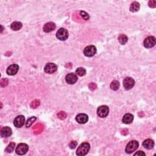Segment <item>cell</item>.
<instances>
[{"mask_svg":"<svg viewBox=\"0 0 156 156\" xmlns=\"http://www.w3.org/2000/svg\"><path fill=\"white\" fill-rule=\"evenodd\" d=\"M90 149V144L89 143H87V142H84V143H82L79 147H78L76 151V154L79 156L85 155L89 153Z\"/></svg>","mask_w":156,"mask_h":156,"instance_id":"obj_1","label":"cell"},{"mask_svg":"<svg viewBox=\"0 0 156 156\" xmlns=\"http://www.w3.org/2000/svg\"><path fill=\"white\" fill-rule=\"evenodd\" d=\"M139 143L136 140H132L127 143L125 151L127 154H131L139 148Z\"/></svg>","mask_w":156,"mask_h":156,"instance_id":"obj_2","label":"cell"},{"mask_svg":"<svg viewBox=\"0 0 156 156\" xmlns=\"http://www.w3.org/2000/svg\"><path fill=\"white\" fill-rule=\"evenodd\" d=\"M68 32L65 28H60L57 31L56 37L61 41L66 40L68 38Z\"/></svg>","mask_w":156,"mask_h":156,"instance_id":"obj_3","label":"cell"},{"mask_svg":"<svg viewBox=\"0 0 156 156\" xmlns=\"http://www.w3.org/2000/svg\"><path fill=\"white\" fill-rule=\"evenodd\" d=\"M109 113V109L107 105H101L97 109V114L100 118H105Z\"/></svg>","mask_w":156,"mask_h":156,"instance_id":"obj_4","label":"cell"},{"mask_svg":"<svg viewBox=\"0 0 156 156\" xmlns=\"http://www.w3.org/2000/svg\"><path fill=\"white\" fill-rule=\"evenodd\" d=\"M29 149V146L26 143H20L15 149V152L18 155H24L27 153Z\"/></svg>","mask_w":156,"mask_h":156,"instance_id":"obj_5","label":"cell"},{"mask_svg":"<svg viewBox=\"0 0 156 156\" xmlns=\"http://www.w3.org/2000/svg\"><path fill=\"white\" fill-rule=\"evenodd\" d=\"M155 43L156 40L154 37L149 36L145 39L143 42V45L146 48H151L154 47Z\"/></svg>","mask_w":156,"mask_h":156,"instance_id":"obj_6","label":"cell"},{"mask_svg":"<svg viewBox=\"0 0 156 156\" xmlns=\"http://www.w3.org/2000/svg\"><path fill=\"white\" fill-rule=\"evenodd\" d=\"M57 70V66L54 63H48L44 67V71L47 74H53Z\"/></svg>","mask_w":156,"mask_h":156,"instance_id":"obj_7","label":"cell"},{"mask_svg":"<svg viewBox=\"0 0 156 156\" xmlns=\"http://www.w3.org/2000/svg\"><path fill=\"white\" fill-rule=\"evenodd\" d=\"M135 85V81L131 77H127L123 80V86L125 89L129 90Z\"/></svg>","mask_w":156,"mask_h":156,"instance_id":"obj_8","label":"cell"},{"mask_svg":"<svg viewBox=\"0 0 156 156\" xmlns=\"http://www.w3.org/2000/svg\"><path fill=\"white\" fill-rule=\"evenodd\" d=\"M96 53V48L94 45H90L87 47L84 50V54L87 57H93Z\"/></svg>","mask_w":156,"mask_h":156,"instance_id":"obj_9","label":"cell"},{"mask_svg":"<svg viewBox=\"0 0 156 156\" xmlns=\"http://www.w3.org/2000/svg\"><path fill=\"white\" fill-rule=\"evenodd\" d=\"M25 118L23 115H18L13 121V125L17 128H20L25 125Z\"/></svg>","mask_w":156,"mask_h":156,"instance_id":"obj_10","label":"cell"},{"mask_svg":"<svg viewBox=\"0 0 156 156\" xmlns=\"http://www.w3.org/2000/svg\"><path fill=\"white\" fill-rule=\"evenodd\" d=\"M19 70V67L17 64H12L7 68V73L8 75L13 76L15 75Z\"/></svg>","mask_w":156,"mask_h":156,"instance_id":"obj_11","label":"cell"},{"mask_svg":"<svg viewBox=\"0 0 156 156\" xmlns=\"http://www.w3.org/2000/svg\"><path fill=\"white\" fill-rule=\"evenodd\" d=\"M65 81L68 84H74L77 81V76L74 73H69L65 76Z\"/></svg>","mask_w":156,"mask_h":156,"instance_id":"obj_12","label":"cell"},{"mask_svg":"<svg viewBox=\"0 0 156 156\" xmlns=\"http://www.w3.org/2000/svg\"><path fill=\"white\" fill-rule=\"evenodd\" d=\"M76 120L79 124H85L88 121L89 117L85 113H79L76 116Z\"/></svg>","mask_w":156,"mask_h":156,"instance_id":"obj_13","label":"cell"},{"mask_svg":"<svg viewBox=\"0 0 156 156\" xmlns=\"http://www.w3.org/2000/svg\"><path fill=\"white\" fill-rule=\"evenodd\" d=\"M56 24L54 23L53 22H48L43 27V30L45 32V33H50L53 31H54L55 29H56Z\"/></svg>","mask_w":156,"mask_h":156,"instance_id":"obj_14","label":"cell"},{"mask_svg":"<svg viewBox=\"0 0 156 156\" xmlns=\"http://www.w3.org/2000/svg\"><path fill=\"white\" fill-rule=\"evenodd\" d=\"M134 120V115L131 113H126L123 117V122L126 125L131 124Z\"/></svg>","mask_w":156,"mask_h":156,"instance_id":"obj_15","label":"cell"},{"mask_svg":"<svg viewBox=\"0 0 156 156\" xmlns=\"http://www.w3.org/2000/svg\"><path fill=\"white\" fill-rule=\"evenodd\" d=\"M12 129L9 127H4L1 130V135L3 137H8L12 135Z\"/></svg>","mask_w":156,"mask_h":156,"instance_id":"obj_16","label":"cell"},{"mask_svg":"<svg viewBox=\"0 0 156 156\" xmlns=\"http://www.w3.org/2000/svg\"><path fill=\"white\" fill-rule=\"evenodd\" d=\"M143 146L146 149H151L154 148V142L151 139H146L143 142Z\"/></svg>","mask_w":156,"mask_h":156,"instance_id":"obj_17","label":"cell"},{"mask_svg":"<svg viewBox=\"0 0 156 156\" xmlns=\"http://www.w3.org/2000/svg\"><path fill=\"white\" fill-rule=\"evenodd\" d=\"M23 25L20 21H14L11 25V28L12 31H17L21 29Z\"/></svg>","mask_w":156,"mask_h":156,"instance_id":"obj_18","label":"cell"},{"mask_svg":"<svg viewBox=\"0 0 156 156\" xmlns=\"http://www.w3.org/2000/svg\"><path fill=\"white\" fill-rule=\"evenodd\" d=\"M140 7V4L138 2L134 1L131 4L129 9H130V11L132 12H136L139 11Z\"/></svg>","mask_w":156,"mask_h":156,"instance_id":"obj_19","label":"cell"},{"mask_svg":"<svg viewBox=\"0 0 156 156\" xmlns=\"http://www.w3.org/2000/svg\"><path fill=\"white\" fill-rule=\"evenodd\" d=\"M120 82L118 81H113L111 84V89L113 91H117L120 88Z\"/></svg>","mask_w":156,"mask_h":156,"instance_id":"obj_20","label":"cell"},{"mask_svg":"<svg viewBox=\"0 0 156 156\" xmlns=\"http://www.w3.org/2000/svg\"><path fill=\"white\" fill-rule=\"evenodd\" d=\"M128 40L127 37L125 34H121L118 37V41L121 45H125Z\"/></svg>","mask_w":156,"mask_h":156,"instance_id":"obj_21","label":"cell"},{"mask_svg":"<svg viewBox=\"0 0 156 156\" xmlns=\"http://www.w3.org/2000/svg\"><path fill=\"white\" fill-rule=\"evenodd\" d=\"M76 75L79 76H84L86 74V70L84 68L82 67H79L77 68L76 70Z\"/></svg>","mask_w":156,"mask_h":156,"instance_id":"obj_22","label":"cell"},{"mask_svg":"<svg viewBox=\"0 0 156 156\" xmlns=\"http://www.w3.org/2000/svg\"><path fill=\"white\" fill-rule=\"evenodd\" d=\"M15 146V143L12 142V143H11L7 146V148L5 149V151H6V152L8 153H11L12 151H13V150H14Z\"/></svg>","mask_w":156,"mask_h":156,"instance_id":"obj_23","label":"cell"},{"mask_svg":"<svg viewBox=\"0 0 156 156\" xmlns=\"http://www.w3.org/2000/svg\"><path fill=\"white\" fill-rule=\"evenodd\" d=\"M36 117H32L30 118H29L28 120H27L26 123V127H30L32 125H33V123L36 120Z\"/></svg>","mask_w":156,"mask_h":156,"instance_id":"obj_24","label":"cell"},{"mask_svg":"<svg viewBox=\"0 0 156 156\" xmlns=\"http://www.w3.org/2000/svg\"><path fill=\"white\" fill-rule=\"evenodd\" d=\"M80 15L82 17V18H83V19L85 20H89L90 19V17H89V14L87 12H85V11H81Z\"/></svg>","mask_w":156,"mask_h":156,"instance_id":"obj_25","label":"cell"},{"mask_svg":"<svg viewBox=\"0 0 156 156\" xmlns=\"http://www.w3.org/2000/svg\"><path fill=\"white\" fill-rule=\"evenodd\" d=\"M77 143L76 141H72L70 143L69 146L71 149H75L77 146Z\"/></svg>","mask_w":156,"mask_h":156,"instance_id":"obj_26","label":"cell"},{"mask_svg":"<svg viewBox=\"0 0 156 156\" xmlns=\"http://www.w3.org/2000/svg\"><path fill=\"white\" fill-rule=\"evenodd\" d=\"M148 5L150 7H155L156 5V1L155 0H151V1H149Z\"/></svg>","mask_w":156,"mask_h":156,"instance_id":"obj_27","label":"cell"},{"mask_svg":"<svg viewBox=\"0 0 156 156\" xmlns=\"http://www.w3.org/2000/svg\"><path fill=\"white\" fill-rule=\"evenodd\" d=\"M134 155H146V154L143 152V151H138V152H137L135 154H134Z\"/></svg>","mask_w":156,"mask_h":156,"instance_id":"obj_28","label":"cell"}]
</instances>
